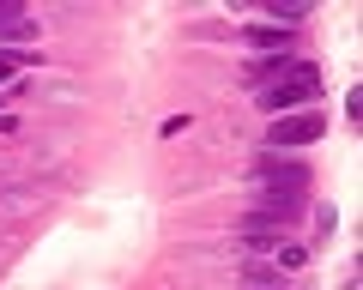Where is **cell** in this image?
I'll return each mask as SVG.
<instances>
[{"mask_svg": "<svg viewBox=\"0 0 363 290\" xmlns=\"http://www.w3.org/2000/svg\"><path fill=\"white\" fill-rule=\"evenodd\" d=\"M315 175L309 163L279 158V151H260L255 170H248V211H279V218H297L303 199H309Z\"/></svg>", "mask_w": 363, "mask_h": 290, "instance_id": "6da1fadb", "label": "cell"}, {"mask_svg": "<svg viewBox=\"0 0 363 290\" xmlns=\"http://www.w3.org/2000/svg\"><path fill=\"white\" fill-rule=\"evenodd\" d=\"M315 97H321V66L291 61V73H279L267 91H255V103L267 109V115H303V109H315Z\"/></svg>", "mask_w": 363, "mask_h": 290, "instance_id": "7a4b0ae2", "label": "cell"}, {"mask_svg": "<svg viewBox=\"0 0 363 290\" xmlns=\"http://www.w3.org/2000/svg\"><path fill=\"white\" fill-rule=\"evenodd\" d=\"M321 133H327V121L315 115V109H303V115H272V127H267V151L291 158V145H315Z\"/></svg>", "mask_w": 363, "mask_h": 290, "instance_id": "3957f363", "label": "cell"}, {"mask_svg": "<svg viewBox=\"0 0 363 290\" xmlns=\"http://www.w3.org/2000/svg\"><path fill=\"white\" fill-rule=\"evenodd\" d=\"M0 42H37V18L13 0H0Z\"/></svg>", "mask_w": 363, "mask_h": 290, "instance_id": "277c9868", "label": "cell"}, {"mask_svg": "<svg viewBox=\"0 0 363 290\" xmlns=\"http://www.w3.org/2000/svg\"><path fill=\"white\" fill-rule=\"evenodd\" d=\"M291 61H297V54H260L255 66H242V85H248V91H267L279 73H291Z\"/></svg>", "mask_w": 363, "mask_h": 290, "instance_id": "5b68a950", "label": "cell"}, {"mask_svg": "<svg viewBox=\"0 0 363 290\" xmlns=\"http://www.w3.org/2000/svg\"><path fill=\"white\" fill-rule=\"evenodd\" d=\"M248 37V49H260V54H291V30H242Z\"/></svg>", "mask_w": 363, "mask_h": 290, "instance_id": "8992f818", "label": "cell"}, {"mask_svg": "<svg viewBox=\"0 0 363 290\" xmlns=\"http://www.w3.org/2000/svg\"><path fill=\"white\" fill-rule=\"evenodd\" d=\"M272 260H279V272H297V266H309V248H303V242H279Z\"/></svg>", "mask_w": 363, "mask_h": 290, "instance_id": "52a82bcc", "label": "cell"}, {"mask_svg": "<svg viewBox=\"0 0 363 290\" xmlns=\"http://www.w3.org/2000/svg\"><path fill=\"white\" fill-rule=\"evenodd\" d=\"M18 61H37V54H30V49L6 54V49H0V85H13V79H18Z\"/></svg>", "mask_w": 363, "mask_h": 290, "instance_id": "ba28073f", "label": "cell"}, {"mask_svg": "<svg viewBox=\"0 0 363 290\" xmlns=\"http://www.w3.org/2000/svg\"><path fill=\"white\" fill-rule=\"evenodd\" d=\"M267 13L279 18V25H303V6H297V0H272Z\"/></svg>", "mask_w": 363, "mask_h": 290, "instance_id": "9c48e42d", "label": "cell"}, {"mask_svg": "<svg viewBox=\"0 0 363 290\" xmlns=\"http://www.w3.org/2000/svg\"><path fill=\"white\" fill-rule=\"evenodd\" d=\"M242 290H272V284H242Z\"/></svg>", "mask_w": 363, "mask_h": 290, "instance_id": "30bf717a", "label": "cell"}]
</instances>
